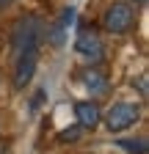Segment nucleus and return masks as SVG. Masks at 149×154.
<instances>
[{
    "label": "nucleus",
    "mask_w": 149,
    "mask_h": 154,
    "mask_svg": "<svg viewBox=\"0 0 149 154\" xmlns=\"http://www.w3.org/2000/svg\"><path fill=\"white\" fill-rule=\"evenodd\" d=\"M44 36V22L39 17H20L11 28V50H14V58H20L25 52H33L39 50V38Z\"/></svg>",
    "instance_id": "f257e3e1"
},
{
    "label": "nucleus",
    "mask_w": 149,
    "mask_h": 154,
    "mask_svg": "<svg viewBox=\"0 0 149 154\" xmlns=\"http://www.w3.org/2000/svg\"><path fill=\"white\" fill-rule=\"evenodd\" d=\"M135 17H138V11H135V6L133 3H124V0H119V3H113L108 11H105V30H110V33H130L133 30V25H135Z\"/></svg>",
    "instance_id": "f03ea898"
},
{
    "label": "nucleus",
    "mask_w": 149,
    "mask_h": 154,
    "mask_svg": "<svg viewBox=\"0 0 149 154\" xmlns=\"http://www.w3.org/2000/svg\"><path fill=\"white\" fill-rule=\"evenodd\" d=\"M138 119H141V107L130 105V102H119V105H113L105 113V124H108L110 132H122L127 127H133Z\"/></svg>",
    "instance_id": "7ed1b4c3"
},
{
    "label": "nucleus",
    "mask_w": 149,
    "mask_h": 154,
    "mask_svg": "<svg viewBox=\"0 0 149 154\" xmlns=\"http://www.w3.org/2000/svg\"><path fill=\"white\" fill-rule=\"evenodd\" d=\"M74 50L80 52V58H86L91 63H100L105 58V44H102L100 33L88 30L86 25H80V36H78V42H74Z\"/></svg>",
    "instance_id": "20e7f679"
},
{
    "label": "nucleus",
    "mask_w": 149,
    "mask_h": 154,
    "mask_svg": "<svg viewBox=\"0 0 149 154\" xmlns=\"http://www.w3.org/2000/svg\"><path fill=\"white\" fill-rule=\"evenodd\" d=\"M36 63H39V50L25 52V55L17 58V69H14V88H25V85L33 80Z\"/></svg>",
    "instance_id": "39448f33"
},
{
    "label": "nucleus",
    "mask_w": 149,
    "mask_h": 154,
    "mask_svg": "<svg viewBox=\"0 0 149 154\" xmlns=\"http://www.w3.org/2000/svg\"><path fill=\"white\" fill-rule=\"evenodd\" d=\"M74 119H78L80 129H94L100 124V119H102V113H100L97 102L88 99V102H78V105H74Z\"/></svg>",
    "instance_id": "423d86ee"
},
{
    "label": "nucleus",
    "mask_w": 149,
    "mask_h": 154,
    "mask_svg": "<svg viewBox=\"0 0 149 154\" xmlns=\"http://www.w3.org/2000/svg\"><path fill=\"white\" fill-rule=\"evenodd\" d=\"M72 22H74V8L66 6V8L61 11V17H58V22H55L52 28H47V42H50L52 47H61L64 38H66V28H69Z\"/></svg>",
    "instance_id": "0eeeda50"
},
{
    "label": "nucleus",
    "mask_w": 149,
    "mask_h": 154,
    "mask_svg": "<svg viewBox=\"0 0 149 154\" xmlns=\"http://www.w3.org/2000/svg\"><path fill=\"white\" fill-rule=\"evenodd\" d=\"M83 83L91 94H105L108 91V80H105V74H100L97 69H88L83 72Z\"/></svg>",
    "instance_id": "6e6552de"
},
{
    "label": "nucleus",
    "mask_w": 149,
    "mask_h": 154,
    "mask_svg": "<svg viewBox=\"0 0 149 154\" xmlns=\"http://www.w3.org/2000/svg\"><path fill=\"white\" fill-rule=\"evenodd\" d=\"M124 151H130V154H146L149 151V143L144 140V138H119L116 140Z\"/></svg>",
    "instance_id": "1a4fd4ad"
},
{
    "label": "nucleus",
    "mask_w": 149,
    "mask_h": 154,
    "mask_svg": "<svg viewBox=\"0 0 149 154\" xmlns=\"http://www.w3.org/2000/svg\"><path fill=\"white\" fill-rule=\"evenodd\" d=\"M80 127H69V129H64V132H58V140L61 143H74V140H78L80 138Z\"/></svg>",
    "instance_id": "9d476101"
},
{
    "label": "nucleus",
    "mask_w": 149,
    "mask_h": 154,
    "mask_svg": "<svg viewBox=\"0 0 149 154\" xmlns=\"http://www.w3.org/2000/svg\"><path fill=\"white\" fill-rule=\"evenodd\" d=\"M11 3V0H0V8H3V6H8Z\"/></svg>",
    "instance_id": "9b49d317"
},
{
    "label": "nucleus",
    "mask_w": 149,
    "mask_h": 154,
    "mask_svg": "<svg viewBox=\"0 0 149 154\" xmlns=\"http://www.w3.org/2000/svg\"><path fill=\"white\" fill-rule=\"evenodd\" d=\"M133 3H138V6H144V3H146V0H133Z\"/></svg>",
    "instance_id": "f8f14e48"
}]
</instances>
